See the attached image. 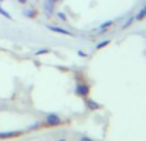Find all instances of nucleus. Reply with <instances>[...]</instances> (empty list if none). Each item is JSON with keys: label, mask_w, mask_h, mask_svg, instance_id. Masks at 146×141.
Wrapping results in <instances>:
<instances>
[{"label": "nucleus", "mask_w": 146, "mask_h": 141, "mask_svg": "<svg viewBox=\"0 0 146 141\" xmlns=\"http://www.w3.org/2000/svg\"><path fill=\"white\" fill-rule=\"evenodd\" d=\"M45 122L48 126H58V124L62 123V118L58 116V114L51 113V114H49V116H46Z\"/></svg>", "instance_id": "obj_2"}, {"label": "nucleus", "mask_w": 146, "mask_h": 141, "mask_svg": "<svg viewBox=\"0 0 146 141\" xmlns=\"http://www.w3.org/2000/svg\"><path fill=\"white\" fill-rule=\"evenodd\" d=\"M74 92L77 94L78 96H82V98H86L90 92V86L87 83H78L74 88Z\"/></svg>", "instance_id": "obj_1"}, {"label": "nucleus", "mask_w": 146, "mask_h": 141, "mask_svg": "<svg viewBox=\"0 0 146 141\" xmlns=\"http://www.w3.org/2000/svg\"><path fill=\"white\" fill-rule=\"evenodd\" d=\"M111 25H113V21H106V22L101 23V25H100V28H101V30H106V28L110 27Z\"/></svg>", "instance_id": "obj_10"}, {"label": "nucleus", "mask_w": 146, "mask_h": 141, "mask_svg": "<svg viewBox=\"0 0 146 141\" xmlns=\"http://www.w3.org/2000/svg\"><path fill=\"white\" fill-rule=\"evenodd\" d=\"M110 44V40H104V41H101V43H99L98 45H96V49H103V48H105L106 45H109Z\"/></svg>", "instance_id": "obj_9"}, {"label": "nucleus", "mask_w": 146, "mask_h": 141, "mask_svg": "<svg viewBox=\"0 0 146 141\" xmlns=\"http://www.w3.org/2000/svg\"><path fill=\"white\" fill-rule=\"evenodd\" d=\"M87 108L91 109V110H96V109H100V104L90 99V100H87Z\"/></svg>", "instance_id": "obj_6"}, {"label": "nucleus", "mask_w": 146, "mask_h": 141, "mask_svg": "<svg viewBox=\"0 0 146 141\" xmlns=\"http://www.w3.org/2000/svg\"><path fill=\"white\" fill-rule=\"evenodd\" d=\"M18 1H19L21 4H26V3H27V0H18Z\"/></svg>", "instance_id": "obj_17"}, {"label": "nucleus", "mask_w": 146, "mask_h": 141, "mask_svg": "<svg viewBox=\"0 0 146 141\" xmlns=\"http://www.w3.org/2000/svg\"><path fill=\"white\" fill-rule=\"evenodd\" d=\"M18 135H21L19 131H10V132H0V139H12V137L14 136H18Z\"/></svg>", "instance_id": "obj_5"}, {"label": "nucleus", "mask_w": 146, "mask_h": 141, "mask_svg": "<svg viewBox=\"0 0 146 141\" xmlns=\"http://www.w3.org/2000/svg\"><path fill=\"white\" fill-rule=\"evenodd\" d=\"M46 28L53 32H56V33H60V35H66V36H73V33L71 31L66 30V28H62V27H56V26H46Z\"/></svg>", "instance_id": "obj_3"}, {"label": "nucleus", "mask_w": 146, "mask_h": 141, "mask_svg": "<svg viewBox=\"0 0 146 141\" xmlns=\"http://www.w3.org/2000/svg\"><path fill=\"white\" fill-rule=\"evenodd\" d=\"M0 1H3V0H0Z\"/></svg>", "instance_id": "obj_20"}, {"label": "nucleus", "mask_w": 146, "mask_h": 141, "mask_svg": "<svg viewBox=\"0 0 146 141\" xmlns=\"http://www.w3.org/2000/svg\"><path fill=\"white\" fill-rule=\"evenodd\" d=\"M59 17V19H62V21H67V15L64 14V13H62V12H59L58 14H56Z\"/></svg>", "instance_id": "obj_14"}, {"label": "nucleus", "mask_w": 146, "mask_h": 141, "mask_svg": "<svg viewBox=\"0 0 146 141\" xmlns=\"http://www.w3.org/2000/svg\"><path fill=\"white\" fill-rule=\"evenodd\" d=\"M54 0H45L44 1V12L48 17H50L53 14V10H54Z\"/></svg>", "instance_id": "obj_4"}, {"label": "nucleus", "mask_w": 146, "mask_h": 141, "mask_svg": "<svg viewBox=\"0 0 146 141\" xmlns=\"http://www.w3.org/2000/svg\"><path fill=\"white\" fill-rule=\"evenodd\" d=\"M80 141H94L92 139H90V137H87V136H82L80 139Z\"/></svg>", "instance_id": "obj_15"}, {"label": "nucleus", "mask_w": 146, "mask_h": 141, "mask_svg": "<svg viewBox=\"0 0 146 141\" xmlns=\"http://www.w3.org/2000/svg\"><path fill=\"white\" fill-rule=\"evenodd\" d=\"M78 55H81V57H83V58H85V57H87V54L83 53V51H81V50H78Z\"/></svg>", "instance_id": "obj_16"}, {"label": "nucleus", "mask_w": 146, "mask_h": 141, "mask_svg": "<svg viewBox=\"0 0 146 141\" xmlns=\"http://www.w3.org/2000/svg\"><path fill=\"white\" fill-rule=\"evenodd\" d=\"M145 17H146V12H145V9H141V10H140V12L136 14V17H135V18H136L137 21H142Z\"/></svg>", "instance_id": "obj_8"}, {"label": "nucleus", "mask_w": 146, "mask_h": 141, "mask_svg": "<svg viewBox=\"0 0 146 141\" xmlns=\"http://www.w3.org/2000/svg\"><path fill=\"white\" fill-rule=\"evenodd\" d=\"M23 14L28 18H33L36 15V12L33 9H26V10H23Z\"/></svg>", "instance_id": "obj_7"}, {"label": "nucleus", "mask_w": 146, "mask_h": 141, "mask_svg": "<svg viewBox=\"0 0 146 141\" xmlns=\"http://www.w3.org/2000/svg\"><path fill=\"white\" fill-rule=\"evenodd\" d=\"M133 19H135V17H129L128 19H127V22H124V25L122 26V28H123V30H124V28L129 27V26H131V23L133 22Z\"/></svg>", "instance_id": "obj_11"}, {"label": "nucleus", "mask_w": 146, "mask_h": 141, "mask_svg": "<svg viewBox=\"0 0 146 141\" xmlns=\"http://www.w3.org/2000/svg\"><path fill=\"white\" fill-rule=\"evenodd\" d=\"M49 49H41V50H37L36 51V55H41V54H46V53H49Z\"/></svg>", "instance_id": "obj_13"}, {"label": "nucleus", "mask_w": 146, "mask_h": 141, "mask_svg": "<svg viewBox=\"0 0 146 141\" xmlns=\"http://www.w3.org/2000/svg\"><path fill=\"white\" fill-rule=\"evenodd\" d=\"M144 9H145V12H146V7H145V8H144Z\"/></svg>", "instance_id": "obj_19"}, {"label": "nucleus", "mask_w": 146, "mask_h": 141, "mask_svg": "<svg viewBox=\"0 0 146 141\" xmlns=\"http://www.w3.org/2000/svg\"><path fill=\"white\" fill-rule=\"evenodd\" d=\"M58 141H67V140H66V139H59Z\"/></svg>", "instance_id": "obj_18"}, {"label": "nucleus", "mask_w": 146, "mask_h": 141, "mask_svg": "<svg viewBox=\"0 0 146 141\" xmlns=\"http://www.w3.org/2000/svg\"><path fill=\"white\" fill-rule=\"evenodd\" d=\"M0 14H1V15H4V17L7 18V19H12V17H10V14L7 12V10H4V9H3V8H1V5H0Z\"/></svg>", "instance_id": "obj_12"}]
</instances>
